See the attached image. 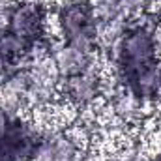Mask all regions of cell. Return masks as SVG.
Masks as SVG:
<instances>
[{"label": "cell", "mask_w": 161, "mask_h": 161, "mask_svg": "<svg viewBox=\"0 0 161 161\" xmlns=\"http://www.w3.org/2000/svg\"><path fill=\"white\" fill-rule=\"evenodd\" d=\"M111 53L114 75L118 80L161 58L158 32L148 23H127Z\"/></svg>", "instance_id": "1"}, {"label": "cell", "mask_w": 161, "mask_h": 161, "mask_svg": "<svg viewBox=\"0 0 161 161\" xmlns=\"http://www.w3.org/2000/svg\"><path fill=\"white\" fill-rule=\"evenodd\" d=\"M54 17L60 41L94 53L97 51L99 21L90 0H62L56 8Z\"/></svg>", "instance_id": "2"}, {"label": "cell", "mask_w": 161, "mask_h": 161, "mask_svg": "<svg viewBox=\"0 0 161 161\" xmlns=\"http://www.w3.org/2000/svg\"><path fill=\"white\" fill-rule=\"evenodd\" d=\"M4 30L30 49L47 43V6L43 0H15L4 8Z\"/></svg>", "instance_id": "3"}, {"label": "cell", "mask_w": 161, "mask_h": 161, "mask_svg": "<svg viewBox=\"0 0 161 161\" xmlns=\"http://www.w3.org/2000/svg\"><path fill=\"white\" fill-rule=\"evenodd\" d=\"M43 141L25 114L0 109V161H32Z\"/></svg>", "instance_id": "4"}, {"label": "cell", "mask_w": 161, "mask_h": 161, "mask_svg": "<svg viewBox=\"0 0 161 161\" xmlns=\"http://www.w3.org/2000/svg\"><path fill=\"white\" fill-rule=\"evenodd\" d=\"M105 92V80L94 68L60 80V96L73 109H86L94 105Z\"/></svg>", "instance_id": "5"}, {"label": "cell", "mask_w": 161, "mask_h": 161, "mask_svg": "<svg viewBox=\"0 0 161 161\" xmlns=\"http://www.w3.org/2000/svg\"><path fill=\"white\" fill-rule=\"evenodd\" d=\"M116 84L135 96L141 103H156L161 99V58L135 69L133 73L116 80Z\"/></svg>", "instance_id": "6"}, {"label": "cell", "mask_w": 161, "mask_h": 161, "mask_svg": "<svg viewBox=\"0 0 161 161\" xmlns=\"http://www.w3.org/2000/svg\"><path fill=\"white\" fill-rule=\"evenodd\" d=\"M47 56L51 58L60 80L94 68V60H96L94 51L80 49V47L69 45L66 41H58V43L51 45Z\"/></svg>", "instance_id": "7"}, {"label": "cell", "mask_w": 161, "mask_h": 161, "mask_svg": "<svg viewBox=\"0 0 161 161\" xmlns=\"http://www.w3.org/2000/svg\"><path fill=\"white\" fill-rule=\"evenodd\" d=\"M32 161H82V144L71 131L43 133L41 146Z\"/></svg>", "instance_id": "8"}, {"label": "cell", "mask_w": 161, "mask_h": 161, "mask_svg": "<svg viewBox=\"0 0 161 161\" xmlns=\"http://www.w3.org/2000/svg\"><path fill=\"white\" fill-rule=\"evenodd\" d=\"M96 17L101 25H127L131 15H135L144 0H90Z\"/></svg>", "instance_id": "9"}, {"label": "cell", "mask_w": 161, "mask_h": 161, "mask_svg": "<svg viewBox=\"0 0 161 161\" xmlns=\"http://www.w3.org/2000/svg\"><path fill=\"white\" fill-rule=\"evenodd\" d=\"M142 109H144V103H141L135 96H131L127 90L118 86L113 99V111L118 118H122L124 122H133L142 116Z\"/></svg>", "instance_id": "10"}, {"label": "cell", "mask_w": 161, "mask_h": 161, "mask_svg": "<svg viewBox=\"0 0 161 161\" xmlns=\"http://www.w3.org/2000/svg\"><path fill=\"white\" fill-rule=\"evenodd\" d=\"M4 30V8L0 6V32Z\"/></svg>", "instance_id": "11"}, {"label": "cell", "mask_w": 161, "mask_h": 161, "mask_svg": "<svg viewBox=\"0 0 161 161\" xmlns=\"http://www.w3.org/2000/svg\"><path fill=\"white\" fill-rule=\"evenodd\" d=\"M2 4H4V0H0V6H2Z\"/></svg>", "instance_id": "12"}]
</instances>
